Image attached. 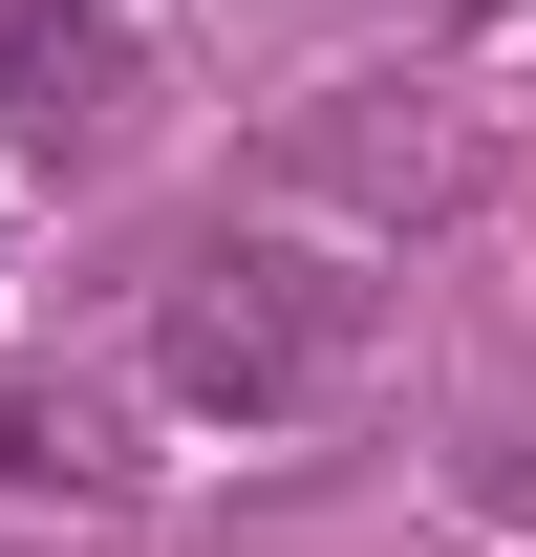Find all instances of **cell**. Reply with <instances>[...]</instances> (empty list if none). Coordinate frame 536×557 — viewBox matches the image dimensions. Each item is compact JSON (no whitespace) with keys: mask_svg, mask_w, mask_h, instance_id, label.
Wrapping results in <instances>:
<instances>
[{"mask_svg":"<svg viewBox=\"0 0 536 557\" xmlns=\"http://www.w3.org/2000/svg\"><path fill=\"white\" fill-rule=\"evenodd\" d=\"M130 129V22L108 0H0V150H108Z\"/></svg>","mask_w":536,"mask_h":557,"instance_id":"3957f363","label":"cell"},{"mask_svg":"<svg viewBox=\"0 0 536 557\" xmlns=\"http://www.w3.org/2000/svg\"><path fill=\"white\" fill-rule=\"evenodd\" d=\"M0 557H44V536H0Z\"/></svg>","mask_w":536,"mask_h":557,"instance_id":"5b68a950","label":"cell"},{"mask_svg":"<svg viewBox=\"0 0 536 557\" xmlns=\"http://www.w3.org/2000/svg\"><path fill=\"white\" fill-rule=\"evenodd\" d=\"M279 214H322V236H429V214L494 194V129H472L451 86H322V108H279Z\"/></svg>","mask_w":536,"mask_h":557,"instance_id":"7a4b0ae2","label":"cell"},{"mask_svg":"<svg viewBox=\"0 0 536 557\" xmlns=\"http://www.w3.org/2000/svg\"><path fill=\"white\" fill-rule=\"evenodd\" d=\"M365 364H387V278L343 258L322 214H279V236H194V258L150 278V408L236 429V450L365 408Z\"/></svg>","mask_w":536,"mask_h":557,"instance_id":"6da1fadb","label":"cell"},{"mask_svg":"<svg viewBox=\"0 0 536 557\" xmlns=\"http://www.w3.org/2000/svg\"><path fill=\"white\" fill-rule=\"evenodd\" d=\"M0 493H130V429L65 364H0Z\"/></svg>","mask_w":536,"mask_h":557,"instance_id":"277c9868","label":"cell"}]
</instances>
